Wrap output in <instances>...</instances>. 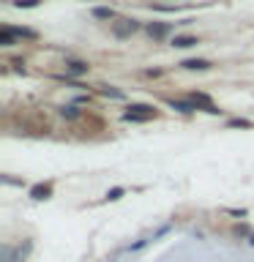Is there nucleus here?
Returning <instances> with one entry per match:
<instances>
[{"mask_svg":"<svg viewBox=\"0 0 254 262\" xmlns=\"http://www.w3.org/2000/svg\"><path fill=\"white\" fill-rule=\"evenodd\" d=\"M153 106H147V104H131L126 112H123V120H131V123H145V120H151L153 118Z\"/></svg>","mask_w":254,"mask_h":262,"instance_id":"nucleus-1","label":"nucleus"},{"mask_svg":"<svg viewBox=\"0 0 254 262\" xmlns=\"http://www.w3.org/2000/svg\"><path fill=\"white\" fill-rule=\"evenodd\" d=\"M90 71V63L88 60H77V57H69L66 60V74H71V77H82V74Z\"/></svg>","mask_w":254,"mask_h":262,"instance_id":"nucleus-2","label":"nucleus"},{"mask_svg":"<svg viewBox=\"0 0 254 262\" xmlns=\"http://www.w3.org/2000/svg\"><path fill=\"white\" fill-rule=\"evenodd\" d=\"M123 25H115V36H129V33H134L137 28H139V25H137V19H120Z\"/></svg>","mask_w":254,"mask_h":262,"instance_id":"nucleus-3","label":"nucleus"},{"mask_svg":"<svg viewBox=\"0 0 254 262\" xmlns=\"http://www.w3.org/2000/svg\"><path fill=\"white\" fill-rule=\"evenodd\" d=\"M30 196L33 200H49V196H52V186H44V183H38V186H33L30 188Z\"/></svg>","mask_w":254,"mask_h":262,"instance_id":"nucleus-4","label":"nucleus"},{"mask_svg":"<svg viewBox=\"0 0 254 262\" xmlns=\"http://www.w3.org/2000/svg\"><path fill=\"white\" fill-rule=\"evenodd\" d=\"M14 30H11V25H0V44L3 47H14Z\"/></svg>","mask_w":254,"mask_h":262,"instance_id":"nucleus-5","label":"nucleus"},{"mask_svg":"<svg viewBox=\"0 0 254 262\" xmlns=\"http://www.w3.org/2000/svg\"><path fill=\"white\" fill-rule=\"evenodd\" d=\"M194 44H200L194 36H175V38H172V47H175V49H188Z\"/></svg>","mask_w":254,"mask_h":262,"instance_id":"nucleus-6","label":"nucleus"},{"mask_svg":"<svg viewBox=\"0 0 254 262\" xmlns=\"http://www.w3.org/2000/svg\"><path fill=\"white\" fill-rule=\"evenodd\" d=\"M180 66H183V69H192V71H205V69H210V63H208V60H200V57H192V60H183Z\"/></svg>","mask_w":254,"mask_h":262,"instance_id":"nucleus-7","label":"nucleus"},{"mask_svg":"<svg viewBox=\"0 0 254 262\" xmlns=\"http://www.w3.org/2000/svg\"><path fill=\"white\" fill-rule=\"evenodd\" d=\"M170 106H172V110H178V112H183V115H192V112L197 110L194 101H175V98L170 101Z\"/></svg>","mask_w":254,"mask_h":262,"instance_id":"nucleus-8","label":"nucleus"},{"mask_svg":"<svg viewBox=\"0 0 254 262\" xmlns=\"http://www.w3.org/2000/svg\"><path fill=\"white\" fill-rule=\"evenodd\" d=\"M93 16H96V19H115V8L96 6V8H93Z\"/></svg>","mask_w":254,"mask_h":262,"instance_id":"nucleus-9","label":"nucleus"},{"mask_svg":"<svg viewBox=\"0 0 254 262\" xmlns=\"http://www.w3.org/2000/svg\"><path fill=\"white\" fill-rule=\"evenodd\" d=\"M167 30H170V25H153V22L147 25V33H151L153 38H161L164 33H167Z\"/></svg>","mask_w":254,"mask_h":262,"instance_id":"nucleus-10","label":"nucleus"},{"mask_svg":"<svg viewBox=\"0 0 254 262\" xmlns=\"http://www.w3.org/2000/svg\"><path fill=\"white\" fill-rule=\"evenodd\" d=\"M57 112H60L63 118H71V120H77V118H79V110H77V106H60Z\"/></svg>","mask_w":254,"mask_h":262,"instance_id":"nucleus-11","label":"nucleus"},{"mask_svg":"<svg viewBox=\"0 0 254 262\" xmlns=\"http://www.w3.org/2000/svg\"><path fill=\"white\" fill-rule=\"evenodd\" d=\"M3 262H22V257H16L11 246H3Z\"/></svg>","mask_w":254,"mask_h":262,"instance_id":"nucleus-12","label":"nucleus"},{"mask_svg":"<svg viewBox=\"0 0 254 262\" xmlns=\"http://www.w3.org/2000/svg\"><path fill=\"white\" fill-rule=\"evenodd\" d=\"M38 3H41V0H14L16 8H36Z\"/></svg>","mask_w":254,"mask_h":262,"instance_id":"nucleus-13","label":"nucleus"},{"mask_svg":"<svg viewBox=\"0 0 254 262\" xmlns=\"http://www.w3.org/2000/svg\"><path fill=\"white\" fill-rule=\"evenodd\" d=\"M101 93L110 96V98H123V93H120V90H115V88H101Z\"/></svg>","mask_w":254,"mask_h":262,"instance_id":"nucleus-14","label":"nucleus"},{"mask_svg":"<svg viewBox=\"0 0 254 262\" xmlns=\"http://www.w3.org/2000/svg\"><path fill=\"white\" fill-rule=\"evenodd\" d=\"M123 196V188H112V191H107V200H120Z\"/></svg>","mask_w":254,"mask_h":262,"instance_id":"nucleus-15","label":"nucleus"},{"mask_svg":"<svg viewBox=\"0 0 254 262\" xmlns=\"http://www.w3.org/2000/svg\"><path fill=\"white\" fill-rule=\"evenodd\" d=\"M249 243H251V246H254V235H251V241H249Z\"/></svg>","mask_w":254,"mask_h":262,"instance_id":"nucleus-16","label":"nucleus"}]
</instances>
